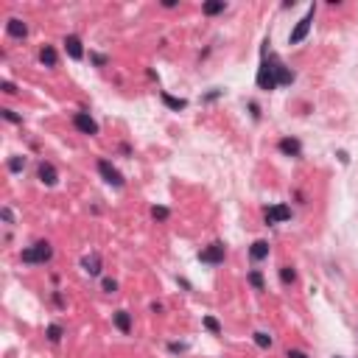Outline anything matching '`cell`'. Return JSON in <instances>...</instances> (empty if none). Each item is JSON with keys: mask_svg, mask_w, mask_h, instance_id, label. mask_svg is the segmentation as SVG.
I'll return each mask as SVG.
<instances>
[{"mask_svg": "<svg viewBox=\"0 0 358 358\" xmlns=\"http://www.w3.org/2000/svg\"><path fill=\"white\" fill-rule=\"evenodd\" d=\"M280 151L288 154V157H300L302 145H300V140H294V137H283V140H280Z\"/></svg>", "mask_w": 358, "mask_h": 358, "instance_id": "obj_9", "label": "cell"}, {"mask_svg": "<svg viewBox=\"0 0 358 358\" xmlns=\"http://www.w3.org/2000/svg\"><path fill=\"white\" fill-rule=\"evenodd\" d=\"M65 51L70 59H81L84 56V48H81V39L78 36H65Z\"/></svg>", "mask_w": 358, "mask_h": 358, "instance_id": "obj_8", "label": "cell"}, {"mask_svg": "<svg viewBox=\"0 0 358 358\" xmlns=\"http://www.w3.org/2000/svg\"><path fill=\"white\" fill-rule=\"evenodd\" d=\"M257 87L260 90H274L277 87V62H263L257 70Z\"/></svg>", "mask_w": 358, "mask_h": 358, "instance_id": "obj_2", "label": "cell"}, {"mask_svg": "<svg viewBox=\"0 0 358 358\" xmlns=\"http://www.w3.org/2000/svg\"><path fill=\"white\" fill-rule=\"evenodd\" d=\"M51 255H54L51 244H48V241H39V244L22 249V263H45V260H51Z\"/></svg>", "mask_w": 358, "mask_h": 358, "instance_id": "obj_1", "label": "cell"}, {"mask_svg": "<svg viewBox=\"0 0 358 358\" xmlns=\"http://www.w3.org/2000/svg\"><path fill=\"white\" fill-rule=\"evenodd\" d=\"M81 266H84V271H87V274H98V271H101V257L92 252V255H87L84 260H81Z\"/></svg>", "mask_w": 358, "mask_h": 358, "instance_id": "obj_13", "label": "cell"}, {"mask_svg": "<svg viewBox=\"0 0 358 358\" xmlns=\"http://www.w3.org/2000/svg\"><path fill=\"white\" fill-rule=\"evenodd\" d=\"M336 358H339V356H336Z\"/></svg>", "mask_w": 358, "mask_h": 358, "instance_id": "obj_31", "label": "cell"}, {"mask_svg": "<svg viewBox=\"0 0 358 358\" xmlns=\"http://www.w3.org/2000/svg\"><path fill=\"white\" fill-rule=\"evenodd\" d=\"M39 179H42L45 185H56V168L51 162H39Z\"/></svg>", "mask_w": 358, "mask_h": 358, "instance_id": "obj_11", "label": "cell"}, {"mask_svg": "<svg viewBox=\"0 0 358 358\" xmlns=\"http://www.w3.org/2000/svg\"><path fill=\"white\" fill-rule=\"evenodd\" d=\"M162 101H165L171 109H185L188 107V101H182V98H174V95H168V92H162Z\"/></svg>", "mask_w": 358, "mask_h": 358, "instance_id": "obj_18", "label": "cell"}, {"mask_svg": "<svg viewBox=\"0 0 358 358\" xmlns=\"http://www.w3.org/2000/svg\"><path fill=\"white\" fill-rule=\"evenodd\" d=\"M311 22H313V6L308 9V14H305V17H302V20L294 25V31L288 34V42H291V45H300L302 39L308 36V31H311Z\"/></svg>", "mask_w": 358, "mask_h": 358, "instance_id": "obj_3", "label": "cell"}, {"mask_svg": "<svg viewBox=\"0 0 358 358\" xmlns=\"http://www.w3.org/2000/svg\"><path fill=\"white\" fill-rule=\"evenodd\" d=\"M286 358H308V356H305V353H300V350H288V356H286Z\"/></svg>", "mask_w": 358, "mask_h": 358, "instance_id": "obj_30", "label": "cell"}, {"mask_svg": "<svg viewBox=\"0 0 358 358\" xmlns=\"http://www.w3.org/2000/svg\"><path fill=\"white\" fill-rule=\"evenodd\" d=\"M0 215H3V218H6V221H14V215H11V210H9V207H3V210H0Z\"/></svg>", "mask_w": 358, "mask_h": 358, "instance_id": "obj_29", "label": "cell"}, {"mask_svg": "<svg viewBox=\"0 0 358 358\" xmlns=\"http://www.w3.org/2000/svg\"><path fill=\"white\" fill-rule=\"evenodd\" d=\"M0 87H3V92H9V95H11V92H17V90H14V84H11V81H3Z\"/></svg>", "mask_w": 358, "mask_h": 358, "instance_id": "obj_28", "label": "cell"}, {"mask_svg": "<svg viewBox=\"0 0 358 358\" xmlns=\"http://www.w3.org/2000/svg\"><path fill=\"white\" fill-rule=\"evenodd\" d=\"M224 255H227L224 244H218V241H215V244H210L207 249H201V252H199V260H201V263H213V266H215V263H224Z\"/></svg>", "mask_w": 358, "mask_h": 358, "instance_id": "obj_5", "label": "cell"}, {"mask_svg": "<svg viewBox=\"0 0 358 358\" xmlns=\"http://www.w3.org/2000/svg\"><path fill=\"white\" fill-rule=\"evenodd\" d=\"M249 283H252L257 291H263V277H260V271H249Z\"/></svg>", "mask_w": 358, "mask_h": 358, "instance_id": "obj_24", "label": "cell"}, {"mask_svg": "<svg viewBox=\"0 0 358 358\" xmlns=\"http://www.w3.org/2000/svg\"><path fill=\"white\" fill-rule=\"evenodd\" d=\"M204 327H207V330H210V333H221V324L215 322V319H213V316H204Z\"/></svg>", "mask_w": 358, "mask_h": 358, "instance_id": "obj_21", "label": "cell"}, {"mask_svg": "<svg viewBox=\"0 0 358 358\" xmlns=\"http://www.w3.org/2000/svg\"><path fill=\"white\" fill-rule=\"evenodd\" d=\"M104 291H109V294H112V291H118V283L107 277V280H104Z\"/></svg>", "mask_w": 358, "mask_h": 358, "instance_id": "obj_27", "label": "cell"}, {"mask_svg": "<svg viewBox=\"0 0 358 358\" xmlns=\"http://www.w3.org/2000/svg\"><path fill=\"white\" fill-rule=\"evenodd\" d=\"M291 218V210L286 204H274L266 210V224H277V221H288Z\"/></svg>", "mask_w": 358, "mask_h": 358, "instance_id": "obj_7", "label": "cell"}, {"mask_svg": "<svg viewBox=\"0 0 358 358\" xmlns=\"http://www.w3.org/2000/svg\"><path fill=\"white\" fill-rule=\"evenodd\" d=\"M48 339L56 344V341L62 339V327H59V324H51V327H48Z\"/></svg>", "mask_w": 358, "mask_h": 358, "instance_id": "obj_23", "label": "cell"}, {"mask_svg": "<svg viewBox=\"0 0 358 358\" xmlns=\"http://www.w3.org/2000/svg\"><path fill=\"white\" fill-rule=\"evenodd\" d=\"M39 59H42L45 67H56V51L51 48V45H45L42 51H39Z\"/></svg>", "mask_w": 358, "mask_h": 358, "instance_id": "obj_15", "label": "cell"}, {"mask_svg": "<svg viewBox=\"0 0 358 358\" xmlns=\"http://www.w3.org/2000/svg\"><path fill=\"white\" fill-rule=\"evenodd\" d=\"M221 11H224V0H207V3H204V14H207V17L221 14Z\"/></svg>", "mask_w": 358, "mask_h": 358, "instance_id": "obj_17", "label": "cell"}, {"mask_svg": "<svg viewBox=\"0 0 358 358\" xmlns=\"http://www.w3.org/2000/svg\"><path fill=\"white\" fill-rule=\"evenodd\" d=\"M291 81H294V73H291L288 67H283L277 62V87H280V84H291Z\"/></svg>", "mask_w": 358, "mask_h": 358, "instance_id": "obj_16", "label": "cell"}, {"mask_svg": "<svg viewBox=\"0 0 358 358\" xmlns=\"http://www.w3.org/2000/svg\"><path fill=\"white\" fill-rule=\"evenodd\" d=\"M151 215H154L157 221H165L171 213H168V207H151Z\"/></svg>", "mask_w": 358, "mask_h": 358, "instance_id": "obj_25", "label": "cell"}, {"mask_svg": "<svg viewBox=\"0 0 358 358\" xmlns=\"http://www.w3.org/2000/svg\"><path fill=\"white\" fill-rule=\"evenodd\" d=\"M255 344H257V347H263V350H266V347H271V336H268V333H263V330H260V333H255Z\"/></svg>", "mask_w": 358, "mask_h": 358, "instance_id": "obj_19", "label": "cell"}, {"mask_svg": "<svg viewBox=\"0 0 358 358\" xmlns=\"http://www.w3.org/2000/svg\"><path fill=\"white\" fill-rule=\"evenodd\" d=\"M0 115H3V118H6L9 123H22V118H20V115H17L14 109H0Z\"/></svg>", "mask_w": 358, "mask_h": 358, "instance_id": "obj_22", "label": "cell"}, {"mask_svg": "<svg viewBox=\"0 0 358 358\" xmlns=\"http://www.w3.org/2000/svg\"><path fill=\"white\" fill-rule=\"evenodd\" d=\"M98 174L104 177V182H109V185H115V188H123V177H121V171L112 165L109 160H98Z\"/></svg>", "mask_w": 358, "mask_h": 358, "instance_id": "obj_4", "label": "cell"}, {"mask_svg": "<svg viewBox=\"0 0 358 358\" xmlns=\"http://www.w3.org/2000/svg\"><path fill=\"white\" fill-rule=\"evenodd\" d=\"M115 327H118L121 333H132V316L126 311H118L115 313Z\"/></svg>", "mask_w": 358, "mask_h": 358, "instance_id": "obj_12", "label": "cell"}, {"mask_svg": "<svg viewBox=\"0 0 358 358\" xmlns=\"http://www.w3.org/2000/svg\"><path fill=\"white\" fill-rule=\"evenodd\" d=\"M73 126H76L81 134H98V123L92 121L87 112H76V118H73Z\"/></svg>", "mask_w": 358, "mask_h": 358, "instance_id": "obj_6", "label": "cell"}, {"mask_svg": "<svg viewBox=\"0 0 358 358\" xmlns=\"http://www.w3.org/2000/svg\"><path fill=\"white\" fill-rule=\"evenodd\" d=\"M22 165H25V160H22V157H11V160H9L11 171H22Z\"/></svg>", "mask_w": 358, "mask_h": 358, "instance_id": "obj_26", "label": "cell"}, {"mask_svg": "<svg viewBox=\"0 0 358 358\" xmlns=\"http://www.w3.org/2000/svg\"><path fill=\"white\" fill-rule=\"evenodd\" d=\"M294 277H297V274H294V268H291V266H283V268H280V280H283L286 286H288V283H294Z\"/></svg>", "mask_w": 358, "mask_h": 358, "instance_id": "obj_20", "label": "cell"}, {"mask_svg": "<svg viewBox=\"0 0 358 358\" xmlns=\"http://www.w3.org/2000/svg\"><path fill=\"white\" fill-rule=\"evenodd\" d=\"M249 257H252V260H263V257H268V244L266 241H255L252 249H249Z\"/></svg>", "mask_w": 358, "mask_h": 358, "instance_id": "obj_14", "label": "cell"}, {"mask_svg": "<svg viewBox=\"0 0 358 358\" xmlns=\"http://www.w3.org/2000/svg\"><path fill=\"white\" fill-rule=\"evenodd\" d=\"M6 31H9L11 36H17V39H22V36L28 34V25H25L22 20H17V17H11V20L6 22Z\"/></svg>", "mask_w": 358, "mask_h": 358, "instance_id": "obj_10", "label": "cell"}]
</instances>
